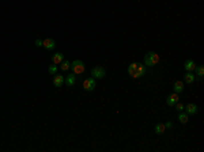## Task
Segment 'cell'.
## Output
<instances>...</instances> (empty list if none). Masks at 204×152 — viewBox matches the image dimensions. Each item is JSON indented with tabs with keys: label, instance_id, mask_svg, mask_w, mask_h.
Segmentation results:
<instances>
[{
	"label": "cell",
	"instance_id": "9c48e42d",
	"mask_svg": "<svg viewBox=\"0 0 204 152\" xmlns=\"http://www.w3.org/2000/svg\"><path fill=\"white\" fill-rule=\"evenodd\" d=\"M64 76L63 75H55L53 76V84H55V87H61L63 84H64Z\"/></svg>",
	"mask_w": 204,
	"mask_h": 152
},
{
	"label": "cell",
	"instance_id": "277c9868",
	"mask_svg": "<svg viewBox=\"0 0 204 152\" xmlns=\"http://www.w3.org/2000/svg\"><path fill=\"white\" fill-rule=\"evenodd\" d=\"M144 73H146V65H144V64H142V62H137V68H136L135 73L132 75V78L139 79V78H142Z\"/></svg>",
	"mask_w": 204,
	"mask_h": 152
},
{
	"label": "cell",
	"instance_id": "e0dca14e",
	"mask_svg": "<svg viewBox=\"0 0 204 152\" xmlns=\"http://www.w3.org/2000/svg\"><path fill=\"white\" fill-rule=\"evenodd\" d=\"M136 68H137V62H131V65L128 67V73H129L131 76H132V75L135 73Z\"/></svg>",
	"mask_w": 204,
	"mask_h": 152
},
{
	"label": "cell",
	"instance_id": "44dd1931",
	"mask_svg": "<svg viewBox=\"0 0 204 152\" xmlns=\"http://www.w3.org/2000/svg\"><path fill=\"white\" fill-rule=\"evenodd\" d=\"M174 107H176V110L177 112H184V105H181V103H178V102H177L176 105H174Z\"/></svg>",
	"mask_w": 204,
	"mask_h": 152
},
{
	"label": "cell",
	"instance_id": "d6986e66",
	"mask_svg": "<svg viewBox=\"0 0 204 152\" xmlns=\"http://www.w3.org/2000/svg\"><path fill=\"white\" fill-rule=\"evenodd\" d=\"M60 68H61L63 71H67V69H69V68H71V64H69L67 60H65V61H61V67H60Z\"/></svg>",
	"mask_w": 204,
	"mask_h": 152
},
{
	"label": "cell",
	"instance_id": "6da1fadb",
	"mask_svg": "<svg viewBox=\"0 0 204 152\" xmlns=\"http://www.w3.org/2000/svg\"><path fill=\"white\" fill-rule=\"evenodd\" d=\"M159 61V57L155 52H148L144 56V65L146 67H154L157 62Z\"/></svg>",
	"mask_w": 204,
	"mask_h": 152
},
{
	"label": "cell",
	"instance_id": "9a60e30c",
	"mask_svg": "<svg viewBox=\"0 0 204 152\" xmlns=\"http://www.w3.org/2000/svg\"><path fill=\"white\" fill-rule=\"evenodd\" d=\"M195 79H196V76H195L192 72L185 73V82H187V83H189V84H191V83H193V82H195Z\"/></svg>",
	"mask_w": 204,
	"mask_h": 152
},
{
	"label": "cell",
	"instance_id": "7402d4cb",
	"mask_svg": "<svg viewBox=\"0 0 204 152\" xmlns=\"http://www.w3.org/2000/svg\"><path fill=\"white\" fill-rule=\"evenodd\" d=\"M34 44H35V46H42L44 41H42V40H35V42H34Z\"/></svg>",
	"mask_w": 204,
	"mask_h": 152
},
{
	"label": "cell",
	"instance_id": "4fadbf2b",
	"mask_svg": "<svg viewBox=\"0 0 204 152\" xmlns=\"http://www.w3.org/2000/svg\"><path fill=\"white\" fill-rule=\"evenodd\" d=\"M63 60H64V54H63V53H56V54L52 56V61H53V64H60Z\"/></svg>",
	"mask_w": 204,
	"mask_h": 152
},
{
	"label": "cell",
	"instance_id": "ffe728a7",
	"mask_svg": "<svg viewBox=\"0 0 204 152\" xmlns=\"http://www.w3.org/2000/svg\"><path fill=\"white\" fill-rule=\"evenodd\" d=\"M48 71H49V73H51V75H55V73H56V71H57V67H56V64H53V65H51V67H49V69H48Z\"/></svg>",
	"mask_w": 204,
	"mask_h": 152
},
{
	"label": "cell",
	"instance_id": "30bf717a",
	"mask_svg": "<svg viewBox=\"0 0 204 152\" xmlns=\"http://www.w3.org/2000/svg\"><path fill=\"white\" fill-rule=\"evenodd\" d=\"M184 67H185V69H187L188 72H193L196 69V62L193 61V60H187L185 64H184Z\"/></svg>",
	"mask_w": 204,
	"mask_h": 152
},
{
	"label": "cell",
	"instance_id": "5b68a950",
	"mask_svg": "<svg viewBox=\"0 0 204 152\" xmlns=\"http://www.w3.org/2000/svg\"><path fill=\"white\" fill-rule=\"evenodd\" d=\"M83 88L86 91H93L95 88V79L94 78H89L83 82Z\"/></svg>",
	"mask_w": 204,
	"mask_h": 152
},
{
	"label": "cell",
	"instance_id": "7c38bea8",
	"mask_svg": "<svg viewBox=\"0 0 204 152\" xmlns=\"http://www.w3.org/2000/svg\"><path fill=\"white\" fill-rule=\"evenodd\" d=\"M173 90H174V92H177V94H180V92H182V91H184V83H182V82H180V80H177V82H174V86H173Z\"/></svg>",
	"mask_w": 204,
	"mask_h": 152
},
{
	"label": "cell",
	"instance_id": "8fae6325",
	"mask_svg": "<svg viewBox=\"0 0 204 152\" xmlns=\"http://www.w3.org/2000/svg\"><path fill=\"white\" fill-rule=\"evenodd\" d=\"M75 82H76V75H75L74 72L71 73V75H68L67 78L64 79V83H65L67 86H74Z\"/></svg>",
	"mask_w": 204,
	"mask_h": 152
},
{
	"label": "cell",
	"instance_id": "52a82bcc",
	"mask_svg": "<svg viewBox=\"0 0 204 152\" xmlns=\"http://www.w3.org/2000/svg\"><path fill=\"white\" fill-rule=\"evenodd\" d=\"M42 46L45 48L46 50H52V49H55L56 42H55V40H53V38H46V40H44V44H42Z\"/></svg>",
	"mask_w": 204,
	"mask_h": 152
},
{
	"label": "cell",
	"instance_id": "ba28073f",
	"mask_svg": "<svg viewBox=\"0 0 204 152\" xmlns=\"http://www.w3.org/2000/svg\"><path fill=\"white\" fill-rule=\"evenodd\" d=\"M184 110H185L187 114H196L199 110V107H197V105H195V103H188L187 106L184 107Z\"/></svg>",
	"mask_w": 204,
	"mask_h": 152
},
{
	"label": "cell",
	"instance_id": "7a4b0ae2",
	"mask_svg": "<svg viewBox=\"0 0 204 152\" xmlns=\"http://www.w3.org/2000/svg\"><path fill=\"white\" fill-rule=\"evenodd\" d=\"M71 69H72V72L75 73V75H80V73L85 72V62L80 61V60H75L72 64H71Z\"/></svg>",
	"mask_w": 204,
	"mask_h": 152
},
{
	"label": "cell",
	"instance_id": "ac0fdd59",
	"mask_svg": "<svg viewBox=\"0 0 204 152\" xmlns=\"http://www.w3.org/2000/svg\"><path fill=\"white\" fill-rule=\"evenodd\" d=\"M196 73H197V76L201 79L203 78V75H204V68H203V65H196Z\"/></svg>",
	"mask_w": 204,
	"mask_h": 152
},
{
	"label": "cell",
	"instance_id": "5bb4252c",
	"mask_svg": "<svg viewBox=\"0 0 204 152\" xmlns=\"http://www.w3.org/2000/svg\"><path fill=\"white\" fill-rule=\"evenodd\" d=\"M154 130H155L157 135H163L165 130H166V126H165L163 124H157L155 125V128H154Z\"/></svg>",
	"mask_w": 204,
	"mask_h": 152
},
{
	"label": "cell",
	"instance_id": "8992f818",
	"mask_svg": "<svg viewBox=\"0 0 204 152\" xmlns=\"http://www.w3.org/2000/svg\"><path fill=\"white\" fill-rule=\"evenodd\" d=\"M178 99H180L178 94H177V92H173V94H170V95L167 96V99H166V103H167L169 106H174L177 102H178Z\"/></svg>",
	"mask_w": 204,
	"mask_h": 152
},
{
	"label": "cell",
	"instance_id": "3957f363",
	"mask_svg": "<svg viewBox=\"0 0 204 152\" xmlns=\"http://www.w3.org/2000/svg\"><path fill=\"white\" fill-rule=\"evenodd\" d=\"M105 75H106V69L103 67H94L91 69V76L94 79H102L105 78Z\"/></svg>",
	"mask_w": 204,
	"mask_h": 152
},
{
	"label": "cell",
	"instance_id": "603a6c76",
	"mask_svg": "<svg viewBox=\"0 0 204 152\" xmlns=\"http://www.w3.org/2000/svg\"><path fill=\"white\" fill-rule=\"evenodd\" d=\"M165 126H166V128H173V122L169 121V122H166V124H165Z\"/></svg>",
	"mask_w": 204,
	"mask_h": 152
},
{
	"label": "cell",
	"instance_id": "2e32d148",
	"mask_svg": "<svg viewBox=\"0 0 204 152\" xmlns=\"http://www.w3.org/2000/svg\"><path fill=\"white\" fill-rule=\"evenodd\" d=\"M178 119H180V122L181 124H187L188 122V114L187 113H182V112H180V115H178Z\"/></svg>",
	"mask_w": 204,
	"mask_h": 152
}]
</instances>
